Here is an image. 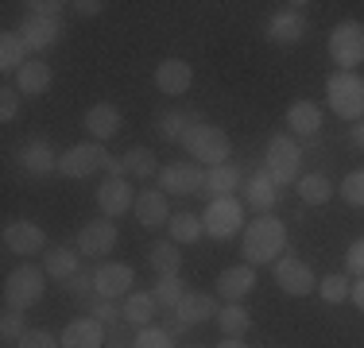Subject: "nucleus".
I'll return each mask as SVG.
<instances>
[{
    "label": "nucleus",
    "mask_w": 364,
    "mask_h": 348,
    "mask_svg": "<svg viewBox=\"0 0 364 348\" xmlns=\"http://www.w3.org/2000/svg\"><path fill=\"white\" fill-rule=\"evenodd\" d=\"M245 202L252 205L259 217H264V213H272V209H275V202H279V186H275V182L259 170V174L248 178V197H245Z\"/></svg>",
    "instance_id": "27"
},
{
    "label": "nucleus",
    "mask_w": 364,
    "mask_h": 348,
    "mask_svg": "<svg viewBox=\"0 0 364 348\" xmlns=\"http://www.w3.org/2000/svg\"><path fill=\"white\" fill-rule=\"evenodd\" d=\"M63 348H105V325L97 317H77L63 329Z\"/></svg>",
    "instance_id": "21"
},
{
    "label": "nucleus",
    "mask_w": 364,
    "mask_h": 348,
    "mask_svg": "<svg viewBox=\"0 0 364 348\" xmlns=\"http://www.w3.org/2000/svg\"><path fill=\"white\" fill-rule=\"evenodd\" d=\"M329 58L345 74H357V66H364V23L360 20H341L329 31Z\"/></svg>",
    "instance_id": "5"
},
{
    "label": "nucleus",
    "mask_w": 364,
    "mask_h": 348,
    "mask_svg": "<svg viewBox=\"0 0 364 348\" xmlns=\"http://www.w3.org/2000/svg\"><path fill=\"white\" fill-rule=\"evenodd\" d=\"M202 120L194 116V112H167V116L159 120V132H163V139H186L190 136V128H198Z\"/></svg>",
    "instance_id": "36"
},
{
    "label": "nucleus",
    "mask_w": 364,
    "mask_h": 348,
    "mask_svg": "<svg viewBox=\"0 0 364 348\" xmlns=\"http://www.w3.org/2000/svg\"><path fill=\"white\" fill-rule=\"evenodd\" d=\"M132 348H175V337H171L167 329H159V325H144L140 333H136Z\"/></svg>",
    "instance_id": "39"
},
{
    "label": "nucleus",
    "mask_w": 364,
    "mask_h": 348,
    "mask_svg": "<svg viewBox=\"0 0 364 348\" xmlns=\"http://www.w3.org/2000/svg\"><path fill=\"white\" fill-rule=\"evenodd\" d=\"M28 16H47V20H58V12H63V0H28Z\"/></svg>",
    "instance_id": "44"
},
{
    "label": "nucleus",
    "mask_w": 364,
    "mask_h": 348,
    "mask_svg": "<svg viewBox=\"0 0 364 348\" xmlns=\"http://www.w3.org/2000/svg\"><path fill=\"white\" fill-rule=\"evenodd\" d=\"M240 251H245V263H275V259L287 251V224L275 213L256 217L252 224H245V236H240Z\"/></svg>",
    "instance_id": "1"
},
{
    "label": "nucleus",
    "mask_w": 364,
    "mask_h": 348,
    "mask_svg": "<svg viewBox=\"0 0 364 348\" xmlns=\"http://www.w3.org/2000/svg\"><path fill=\"white\" fill-rule=\"evenodd\" d=\"M16 348H63V341H55V333H50V329H28Z\"/></svg>",
    "instance_id": "42"
},
{
    "label": "nucleus",
    "mask_w": 364,
    "mask_h": 348,
    "mask_svg": "<svg viewBox=\"0 0 364 348\" xmlns=\"http://www.w3.org/2000/svg\"><path fill=\"white\" fill-rule=\"evenodd\" d=\"M353 290V283L345 275H326L318 278V294H322V302H329V306H337V302H345Z\"/></svg>",
    "instance_id": "38"
},
{
    "label": "nucleus",
    "mask_w": 364,
    "mask_h": 348,
    "mask_svg": "<svg viewBox=\"0 0 364 348\" xmlns=\"http://www.w3.org/2000/svg\"><path fill=\"white\" fill-rule=\"evenodd\" d=\"M147 263H151L159 275H178V263H182L178 244L175 240H155L151 251H147Z\"/></svg>",
    "instance_id": "33"
},
{
    "label": "nucleus",
    "mask_w": 364,
    "mask_h": 348,
    "mask_svg": "<svg viewBox=\"0 0 364 348\" xmlns=\"http://www.w3.org/2000/svg\"><path fill=\"white\" fill-rule=\"evenodd\" d=\"M132 283H136V271L128 263H101L93 271V290H97V298H109V302L128 298Z\"/></svg>",
    "instance_id": "12"
},
{
    "label": "nucleus",
    "mask_w": 364,
    "mask_h": 348,
    "mask_svg": "<svg viewBox=\"0 0 364 348\" xmlns=\"http://www.w3.org/2000/svg\"><path fill=\"white\" fill-rule=\"evenodd\" d=\"M159 190L163 194H178V197H194L205 190V170L198 163H171L159 167Z\"/></svg>",
    "instance_id": "10"
},
{
    "label": "nucleus",
    "mask_w": 364,
    "mask_h": 348,
    "mask_svg": "<svg viewBox=\"0 0 364 348\" xmlns=\"http://www.w3.org/2000/svg\"><path fill=\"white\" fill-rule=\"evenodd\" d=\"M194 85V70H190L186 58H163L155 66V89L167 93V97H182V93Z\"/></svg>",
    "instance_id": "17"
},
{
    "label": "nucleus",
    "mask_w": 364,
    "mask_h": 348,
    "mask_svg": "<svg viewBox=\"0 0 364 348\" xmlns=\"http://www.w3.org/2000/svg\"><path fill=\"white\" fill-rule=\"evenodd\" d=\"M252 286H256V267L252 263H232V267H225V271L218 275V294L225 302L248 298Z\"/></svg>",
    "instance_id": "18"
},
{
    "label": "nucleus",
    "mask_w": 364,
    "mask_h": 348,
    "mask_svg": "<svg viewBox=\"0 0 364 348\" xmlns=\"http://www.w3.org/2000/svg\"><path fill=\"white\" fill-rule=\"evenodd\" d=\"M4 248L12 256H39V251H47V232L36 221H12L4 224Z\"/></svg>",
    "instance_id": "14"
},
{
    "label": "nucleus",
    "mask_w": 364,
    "mask_h": 348,
    "mask_svg": "<svg viewBox=\"0 0 364 348\" xmlns=\"http://www.w3.org/2000/svg\"><path fill=\"white\" fill-rule=\"evenodd\" d=\"M112 159V155L105 151V143H74L66 147L63 155H58V174L63 178H90L97 167H105V163Z\"/></svg>",
    "instance_id": "8"
},
{
    "label": "nucleus",
    "mask_w": 364,
    "mask_h": 348,
    "mask_svg": "<svg viewBox=\"0 0 364 348\" xmlns=\"http://www.w3.org/2000/svg\"><path fill=\"white\" fill-rule=\"evenodd\" d=\"M16 89H20L23 97L47 93L50 89V66L43 62V58H28V62L20 66V74H16Z\"/></svg>",
    "instance_id": "25"
},
{
    "label": "nucleus",
    "mask_w": 364,
    "mask_h": 348,
    "mask_svg": "<svg viewBox=\"0 0 364 348\" xmlns=\"http://www.w3.org/2000/svg\"><path fill=\"white\" fill-rule=\"evenodd\" d=\"M124 170L147 182L151 174H159V159H155V151H151V147H132V151L124 155Z\"/></svg>",
    "instance_id": "35"
},
{
    "label": "nucleus",
    "mask_w": 364,
    "mask_h": 348,
    "mask_svg": "<svg viewBox=\"0 0 364 348\" xmlns=\"http://www.w3.org/2000/svg\"><path fill=\"white\" fill-rule=\"evenodd\" d=\"M120 313H124V321H132V325H151L155 313H159V302H155V294L147 290H132L124 298V306H120Z\"/></svg>",
    "instance_id": "28"
},
{
    "label": "nucleus",
    "mask_w": 364,
    "mask_h": 348,
    "mask_svg": "<svg viewBox=\"0 0 364 348\" xmlns=\"http://www.w3.org/2000/svg\"><path fill=\"white\" fill-rule=\"evenodd\" d=\"M167 232H171V240H175L178 248H182V244H198L205 236L202 217H198V213H175V217H171V224H167Z\"/></svg>",
    "instance_id": "32"
},
{
    "label": "nucleus",
    "mask_w": 364,
    "mask_h": 348,
    "mask_svg": "<svg viewBox=\"0 0 364 348\" xmlns=\"http://www.w3.org/2000/svg\"><path fill=\"white\" fill-rule=\"evenodd\" d=\"M182 286H186V283H182L178 275H159V283H155V290H151L155 302H159V310H175L178 306L182 294H186Z\"/></svg>",
    "instance_id": "37"
},
{
    "label": "nucleus",
    "mask_w": 364,
    "mask_h": 348,
    "mask_svg": "<svg viewBox=\"0 0 364 348\" xmlns=\"http://www.w3.org/2000/svg\"><path fill=\"white\" fill-rule=\"evenodd\" d=\"M20 97H23V93L16 89V85H4V89H0V120H4V124H12V120H16V112H20Z\"/></svg>",
    "instance_id": "43"
},
{
    "label": "nucleus",
    "mask_w": 364,
    "mask_h": 348,
    "mask_svg": "<svg viewBox=\"0 0 364 348\" xmlns=\"http://www.w3.org/2000/svg\"><path fill=\"white\" fill-rule=\"evenodd\" d=\"M294 186H299L302 205H326L329 197H333V182H329L326 174H302Z\"/></svg>",
    "instance_id": "31"
},
{
    "label": "nucleus",
    "mask_w": 364,
    "mask_h": 348,
    "mask_svg": "<svg viewBox=\"0 0 364 348\" xmlns=\"http://www.w3.org/2000/svg\"><path fill=\"white\" fill-rule=\"evenodd\" d=\"M28 43H23L20 31H4L0 35V70L4 74H20V66L28 62Z\"/></svg>",
    "instance_id": "29"
},
{
    "label": "nucleus",
    "mask_w": 364,
    "mask_h": 348,
    "mask_svg": "<svg viewBox=\"0 0 364 348\" xmlns=\"http://www.w3.org/2000/svg\"><path fill=\"white\" fill-rule=\"evenodd\" d=\"M322 120H326L322 109H318L314 101H306V97L294 101L287 109V128L294 136H318V132H322Z\"/></svg>",
    "instance_id": "24"
},
{
    "label": "nucleus",
    "mask_w": 364,
    "mask_h": 348,
    "mask_svg": "<svg viewBox=\"0 0 364 348\" xmlns=\"http://www.w3.org/2000/svg\"><path fill=\"white\" fill-rule=\"evenodd\" d=\"M20 35L28 43V50H47L63 39V20H47V16H23Z\"/></svg>",
    "instance_id": "20"
},
{
    "label": "nucleus",
    "mask_w": 364,
    "mask_h": 348,
    "mask_svg": "<svg viewBox=\"0 0 364 348\" xmlns=\"http://www.w3.org/2000/svg\"><path fill=\"white\" fill-rule=\"evenodd\" d=\"M353 143L364 147V120H357V124H353Z\"/></svg>",
    "instance_id": "50"
},
{
    "label": "nucleus",
    "mask_w": 364,
    "mask_h": 348,
    "mask_svg": "<svg viewBox=\"0 0 364 348\" xmlns=\"http://www.w3.org/2000/svg\"><path fill=\"white\" fill-rule=\"evenodd\" d=\"M306 0H294V4H283L279 12L267 20V39H275V43H299L302 39V31H306Z\"/></svg>",
    "instance_id": "13"
},
{
    "label": "nucleus",
    "mask_w": 364,
    "mask_h": 348,
    "mask_svg": "<svg viewBox=\"0 0 364 348\" xmlns=\"http://www.w3.org/2000/svg\"><path fill=\"white\" fill-rule=\"evenodd\" d=\"M326 101H329V109H333V116L349 120V124L364 120V77L360 74H345V70L329 74Z\"/></svg>",
    "instance_id": "2"
},
{
    "label": "nucleus",
    "mask_w": 364,
    "mask_h": 348,
    "mask_svg": "<svg viewBox=\"0 0 364 348\" xmlns=\"http://www.w3.org/2000/svg\"><path fill=\"white\" fill-rule=\"evenodd\" d=\"M218 348H248V344H245V341H240V337H225V341H221Z\"/></svg>",
    "instance_id": "51"
},
{
    "label": "nucleus",
    "mask_w": 364,
    "mask_h": 348,
    "mask_svg": "<svg viewBox=\"0 0 364 348\" xmlns=\"http://www.w3.org/2000/svg\"><path fill=\"white\" fill-rule=\"evenodd\" d=\"M77 12H82V16H101V8H105V4H101V0H77Z\"/></svg>",
    "instance_id": "48"
},
{
    "label": "nucleus",
    "mask_w": 364,
    "mask_h": 348,
    "mask_svg": "<svg viewBox=\"0 0 364 348\" xmlns=\"http://www.w3.org/2000/svg\"><path fill=\"white\" fill-rule=\"evenodd\" d=\"M264 174L275 186H294L302 178V151L294 143V136H272L264 155Z\"/></svg>",
    "instance_id": "4"
},
{
    "label": "nucleus",
    "mask_w": 364,
    "mask_h": 348,
    "mask_svg": "<svg viewBox=\"0 0 364 348\" xmlns=\"http://www.w3.org/2000/svg\"><path fill=\"white\" fill-rule=\"evenodd\" d=\"M345 267H349L357 278H364V236L349 244V251H345Z\"/></svg>",
    "instance_id": "45"
},
{
    "label": "nucleus",
    "mask_w": 364,
    "mask_h": 348,
    "mask_svg": "<svg viewBox=\"0 0 364 348\" xmlns=\"http://www.w3.org/2000/svg\"><path fill=\"white\" fill-rule=\"evenodd\" d=\"M182 147H186V155L194 163H210V167H221V163H229V155H232V139L225 136L218 124L190 128V136L182 139Z\"/></svg>",
    "instance_id": "6"
},
{
    "label": "nucleus",
    "mask_w": 364,
    "mask_h": 348,
    "mask_svg": "<svg viewBox=\"0 0 364 348\" xmlns=\"http://www.w3.org/2000/svg\"><path fill=\"white\" fill-rule=\"evenodd\" d=\"M47 271L36 263H20L12 275L4 278V310H16V313H23V310H31L36 302L43 298V290H47Z\"/></svg>",
    "instance_id": "3"
},
{
    "label": "nucleus",
    "mask_w": 364,
    "mask_h": 348,
    "mask_svg": "<svg viewBox=\"0 0 364 348\" xmlns=\"http://www.w3.org/2000/svg\"><path fill=\"white\" fill-rule=\"evenodd\" d=\"M175 317L182 321V325H198V321H210V317H218V302L210 298V294H198V290H186L182 294V302L175 310Z\"/></svg>",
    "instance_id": "23"
},
{
    "label": "nucleus",
    "mask_w": 364,
    "mask_h": 348,
    "mask_svg": "<svg viewBox=\"0 0 364 348\" xmlns=\"http://www.w3.org/2000/svg\"><path fill=\"white\" fill-rule=\"evenodd\" d=\"M93 317H97L101 325H112V321H117V317H124V313L117 310V302H109V298H97V302H93Z\"/></svg>",
    "instance_id": "46"
},
{
    "label": "nucleus",
    "mask_w": 364,
    "mask_h": 348,
    "mask_svg": "<svg viewBox=\"0 0 364 348\" xmlns=\"http://www.w3.org/2000/svg\"><path fill=\"white\" fill-rule=\"evenodd\" d=\"M205 190L213 197H232L240 190V170L232 163H221V167H210L205 170Z\"/></svg>",
    "instance_id": "30"
},
{
    "label": "nucleus",
    "mask_w": 364,
    "mask_h": 348,
    "mask_svg": "<svg viewBox=\"0 0 364 348\" xmlns=\"http://www.w3.org/2000/svg\"><path fill=\"white\" fill-rule=\"evenodd\" d=\"M97 209L109 217V221H117V217H124L128 209H136V190L128 186V178H105L97 186Z\"/></svg>",
    "instance_id": "16"
},
{
    "label": "nucleus",
    "mask_w": 364,
    "mask_h": 348,
    "mask_svg": "<svg viewBox=\"0 0 364 348\" xmlns=\"http://www.w3.org/2000/svg\"><path fill=\"white\" fill-rule=\"evenodd\" d=\"M349 302H353V306H357V310L364 313V278H357V283H353V290H349Z\"/></svg>",
    "instance_id": "49"
},
{
    "label": "nucleus",
    "mask_w": 364,
    "mask_h": 348,
    "mask_svg": "<svg viewBox=\"0 0 364 348\" xmlns=\"http://www.w3.org/2000/svg\"><path fill=\"white\" fill-rule=\"evenodd\" d=\"M240 224H245V205L237 202V197H210V205H205L202 213V229L210 240H232L240 232Z\"/></svg>",
    "instance_id": "7"
},
{
    "label": "nucleus",
    "mask_w": 364,
    "mask_h": 348,
    "mask_svg": "<svg viewBox=\"0 0 364 348\" xmlns=\"http://www.w3.org/2000/svg\"><path fill=\"white\" fill-rule=\"evenodd\" d=\"M117 240H120V232H117V224H112L109 217L85 221V229L77 232V251H82L85 259H101V256H109V251L117 248Z\"/></svg>",
    "instance_id": "11"
},
{
    "label": "nucleus",
    "mask_w": 364,
    "mask_h": 348,
    "mask_svg": "<svg viewBox=\"0 0 364 348\" xmlns=\"http://www.w3.org/2000/svg\"><path fill=\"white\" fill-rule=\"evenodd\" d=\"M77 267H82V251H74V248H50L43 256V271L50 278H58V283H70L77 275Z\"/></svg>",
    "instance_id": "26"
},
{
    "label": "nucleus",
    "mask_w": 364,
    "mask_h": 348,
    "mask_svg": "<svg viewBox=\"0 0 364 348\" xmlns=\"http://www.w3.org/2000/svg\"><path fill=\"white\" fill-rule=\"evenodd\" d=\"M66 290H70V294H85V290H93V275H82V271H77V275L70 278V283H66Z\"/></svg>",
    "instance_id": "47"
},
{
    "label": "nucleus",
    "mask_w": 364,
    "mask_h": 348,
    "mask_svg": "<svg viewBox=\"0 0 364 348\" xmlns=\"http://www.w3.org/2000/svg\"><path fill=\"white\" fill-rule=\"evenodd\" d=\"M218 325L225 337H245L248 325H252V317H248V310L240 306V302H229V306L218 310Z\"/></svg>",
    "instance_id": "34"
},
{
    "label": "nucleus",
    "mask_w": 364,
    "mask_h": 348,
    "mask_svg": "<svg viewBox=\"0 0 364 348\" xmlns=\"http://www.w3.org/2000/svg\"><path fill=\"white\" fill-rule=\"evenodd\" d=\"M275 283H279V290L291 294V298H306V294L318 290V275L310 271V263L299 259V256H279L275 259Z\"/></svg>",
    "instance_id": "9"
},
{
    "label": "nucleus",
    "mask_w": 364,
    "mask_h": 348,
    "mask_svg": "<svg viewBox=\"0 0 364 348\" xmlns=\"http://www.w3.org/2000/svg\"><path fill=\"white\" fill-rule=\"evenodd\" d=\"M23 333H28V329H23V313L4 310V317H0V341H4V344H20Z\"/></svg>",
    "instance_id": "41"
},
{
    "label": "nucleus",
    "mask_w": 364,
    "mask_h": 348,
    "mask_svg": "<svg viewBox=\"0 0 364 348\" xmlns=\"http://www.w3.org/2000/svg\"><path fill=\"white\" fill-rule=\"evenodd\" d=\"M20 167L28 174H36V178H47V174L58 170V155L47 139H31V143L20 147Z\"/></svg>",
    "instance_id": "22"
},
{
    "label": "nucleus",
    "mask_w": 364,
    "mask_h": 348,
    "mask_svg": "<svg viewBox=\"0 0 364 348\" xmlns=\"http://www.w3.org/2000/svg\"><path fill=\"white\" fill-rule=\"evenodd\" d=\"M132 213H136V221H140L147 232L167 229L171 217H175V213H171V205H167V194H163V190H151V186L136 194V209H132Z\"/></svg>",
    "instance_id": "15"
},
{
    "label": "nucleus",
    "mask_w": 364,
    "mask_h": 348,
    "mask_svg": "<svg viewBox=\"0 0 364 348\" xmlns=\"http://www.w3.org/2000/svg\"><path fill=\"white\" fill-rule=\"evenodd\" d=\"M120 109L109 101H97L93 109H85V132L93 136V143H109L112 136L120 132Z\"/></svg>",
    "instance_id": "19"
},
{
    "label": "nucleus",
    "mask_w": 364,
    "mask_h": 348,
    "mask_svg": "<svg viewBox=\"0 0 364 348\" xmlns=\"http://www.w3.org/2000/svg\"><path fill=\"white\" fill-rule=\"evenodd\" d=\"M341 197L349 205H357V209H364V170H349L341 178Z\"/></svg>",
    "instance_id": "40"
}]
</instances>
